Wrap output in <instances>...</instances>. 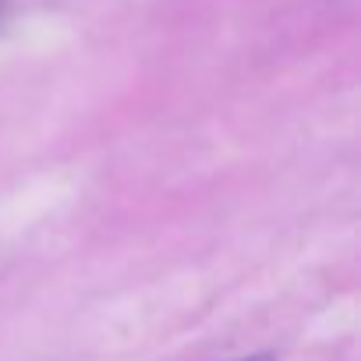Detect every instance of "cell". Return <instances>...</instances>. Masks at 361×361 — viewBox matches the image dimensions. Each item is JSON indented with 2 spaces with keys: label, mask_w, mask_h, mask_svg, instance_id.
Instances as JSON below:
<instances>
[{
  "label": "cell",
  "mask_w": 361,
  "mask_h": 361,
  "mask_svg": "<svg viewBox=\"0 0 361 361\" xmlns=\"http://www.w3.org/2000/svg\"><path fill=\"white\" fill-rule=\"evenodd\" d=\"M241 361H273V354H252V357H241Z\"/></svg>",
  "instance_id": "obj_1"
},
{
  "label": "cell",
  "mask_w": 361,
  "mask_h": 361,
  "mask_svg": "<svg viewBox=\"0 0 361 361\" xmlns=\"http://www.w3.org/2000/svg\"><path fill=\"white\" fill-rule=\"evenodd\" d=\"M0 15H4V0H0Z\"/></svg>",
  "instance_id": "obj_2"
}]
</instances>
